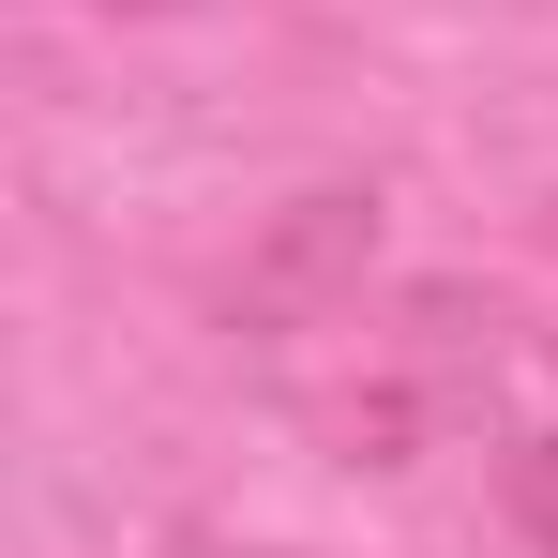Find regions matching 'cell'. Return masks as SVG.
Returning a JSON list of instances; mask_svg holds the SVG:
<instances>
[{"mask_svg":"<svg viewBox=\"0 0 558 558\" xmlns=\"http://www.w3.org/2000/svg\"><path fill=\"white\" fill-rule=\"evenodd\" d=\"M377 272V182H302L227 272V332H317Z\"/></svg>","mask_w":558,"mask_h":558,"instance_id":"1","label":"cell"},{"mask_svg":"<svg viewBox=\"0 0 558 558\" xmlns=\"http://www.w3.org/2000/svg\"><path fill=\"white\" fill-rule=\"evenodd\" d=\"M498 513H513L529 558H558V438H513V453H498Z\"/></svg>","mask_w":558,"mask_h":558,"instance_id":"2","label":"cell"},{"mask_svg":"<svg viewBox=\"0 0 558 558\" xmlns=\"http://www.w3.org/2000/svg\"><path fill=\"white\" fill-rule=\"evenodd\" d=\"M106 15H196V0H106Z\"/></svg>","mask_w":558,"mask_h":558,"instance_id":"3","label":"cell"},{"mask_svg":"<svg viewBox=\"0 0 558 558\" xmlns=\"http://www.w3.org/2000/svg\"><path fill=\"white\" fill-rule=\"evenodd\" d=\"M544 242H558V196H544Z\"/></svg>","mask_w":558,"mask_h":558,"instance_id":"4","label":"cell"}]
</instances>
